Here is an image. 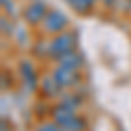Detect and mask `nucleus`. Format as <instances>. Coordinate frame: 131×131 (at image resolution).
<instances>
[{
    "mask_svg": "<svg viewBox=\"0 0 131 131\" xmlns=\"http://www.w3.org/2000/svg\"><path fill=\"white\" fill-rule=\"evenodd\" d=\"M86 2H88V4H89V5H93V4H94V2H96V0H86Z\"/></svg>",
    "mask_w": 131,
    "mask_h": 131,
    "instance_id": "obj_11",
    "label": "nucleus"
},
{
    "mask_svg": "<svg viewBox=\"0 0 131 131\" xmlns=\"http://www.w3.org/2000/svg\"><path fill=\"white\" fill-rule=\"evenodd\" d=\"M21 75H23L25 82H26L30 88H33V86H35L37 77H35V72H33V68H31V65L28 63V61H25V63L21 65Z\"/></svg>",
    "mask_w": 131,
    "mask_h": 131,
    "instance_id": "obj_6",
    "label": "nucleus"
},
{
    "mask_svg": "<svg viewBox=\"0 0 131 131\" xmlns=\"http://www.w3.org/2000/svg\"><path fill=\"white\" fill-rule=\"evenodd\" d=\"M84 128H86V122H84V119H81V117H73L65 128H63V131H84Z\"/></svg>",
    "mask_w": 131,
    "mask_h": 131,
    "instance_id": "obj_7",
    "label": "nucleus"
},
{
    "mask_svg": "<svg viewBox=\"0 0 131 131\" xmlns=\"http://www.w3.org/2000/svg\"><path fill=\"white\" fill-rule=\"evenodd\" d=\"M75 77H77V70L63 67V65H60L54 70V73H52V79L58 84V88H68V86H72L73 81H75Z\"/></svg>",
    "mask_w": 131,
    "mask_h": 131,
    "instance_id": "obj_4",
    "label": "nucleus"
},
{
    "mask_svg": "<svg viewBox=\"0 0 131 131\" xmlns=\"http://www.w3.org/2000/svg\"><path fill=\"white\" fill-rule=\"evenodd\" d=\"M47 12H49V10H47L46 2H42V0H31L30 4L25 7L23 16H25V19L28 21L30 25H37V23H40V21L46 19Z\"/></svg>",
    "mask_w": 131,
    "mask_h": 131,
    "instance_id": "obj_2",
    "label": "nucleus"
},
{
    "mask_svg": "<svg viewBox=\"0 0 131 131\" xmlns=\"http://www.w3.org/2000/svg\"><path fill=\"white\" fill-rule=\"evenodd\" d=\"M60 65L77 70V68L82 65V58H81V54H77V52L72 51V52H68V54H65L63 58H60Z\"/></svg>",
    "mask_w": 131,
    "mask_h": 131,
    "instance_id": "obj_5",
    "label": "nucleus"
},
{
    "mask_svg": "<svg viewBox=\"0 0 131 131\" xmlns=\"http://www.w3.org/2000/svg\"><path fill=\"white\" fill-rule=\"evenodd\" d=\"M115 2H117V0H103V4H105L107 7H112V5H114Z\"/></svg>",
    "mask_w": 131,
    "mask_h": 131,
    "instance_id": "obj_10",
    "label": "nucleus"
},
{
    "mask_svg": "<svg viewBox=\"0 0 131 131\" xmlns=\"http://www.w3.org/2000/svg\"><path fill=\"white\" fill-rule=\"evenodd\" d=\"M67 4H68L73 10H77V12H88V9L91 7L86 0H67Z\"/></svg>",
    "mask_w": 131,
    "mask_h": 131,
    "instance_id": "obj_8",
    "label": "nucleus"
},
{
    "mask_svg": "<svg viewBox=\"0 0 131 131\" xmlns=\"http://www.w3.org/2000/svg\"><path fill=\"white\" fill-rule=\"evenodd\" d=\"M35 131H63V129H61L56 122H46V124H40Z\"/></svg>",
    "mask_w": 131,
    "mask_h": 131,
    "instance_id": "obj_9",
    "label": "nucleus"
},
{
    "mask_svg": "<svg viewBox=\"0 0 131 131\" xmlns=\"http://www.w3.org/2000/svg\"><path fill=\"white\" fill-rule=\"evenodd\" d=\"M44 23V30L49 31V33H58V31H63L68 25V19L67 16L60 12V10H49L46 19L42 21Z\"/></svg>",
    "mask_w": 131,
    "mask_h": 131,
    "instance_id": "obj_3",
    "label": "nucleus"
},
{
    "mask_svg": "<svg viewBox=\"0 0 131 131\" xmlns=\"http://www.w3.org/2000/svg\"><path fill=\"white\" fill-rule=\"evenodd\" d=\"M73 40H75V39H73L72 33H60V35L47 46V52H49L52 58L60 60L65 54H68V52L73 51V46H75Z\"/></svg>",
    "mask_w": 131,
    "mask_h": 131,
    "instance_id": "obj_1",
    "label": "nucleus"
}]
</instances>
